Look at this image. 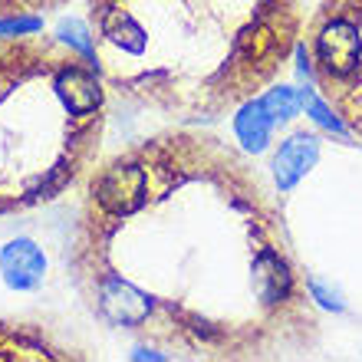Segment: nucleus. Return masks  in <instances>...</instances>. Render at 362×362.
<instances>
[{
  "label": "nucleus",
  "mask_w": 362,
  "mask_h": 362,
  "mask_svg": "<svg viewBox=\"0 0 362 362\" xmlns=\"http://www.w3.org/2000/svg\"><path fill=\"white\" fill-rule=\"evenodd\" d=\"M69 267L95 323L175 359H286L323 333L267 181L191 129L142 139L89 175Z\"/></svg>",
  "instance_id": "f257e3e1"
},
{
  "label": "nucleus",
  "mask_w": 362,
  "mask_h": 362,
  "mask_svg": "<svg viewBox=\"0 0 362 362\" xmlns=\"http://www.w3.org/2000/svg\"><path fill=\"white\" fill-rule=\"evenodd\" d=\"M86 10L105 86L185 125L260 95L303 37L300 0H86Z\"/></svg>",
  "instance_id": "f03ea898"
},
{
  "label": "nucleus",
  "mask_w": 362,
  "mask_h": 362,
  "mask_svg": "<svg viewBox=\"0 0 362 362\" xmlns=\"http://www.w3.org/2000/svg\"><path fill=\"white\" fill-rule=\"evenodd\" d=\"M95 59L53 37H0V218L63 198L105 139Z\"/></svg>",
  "instance_id": "7ed1b4c3"
},
{
  "label": "nucleus",
  "mask_w": 362,
  "mask_h": 362,
  "mask_svg": "<svg viewBox=\"0 0 362 362\" xmlns=\"http://www.w3.org/2000/svg\"><path fill=\"white\" fill-rule=\"evenodd\" d=\"M300 63L339 125L362 142V0H320L300 37Z\"/></svg>",
  "instance_id": "20e7f679"
},
{
  "label": "nucleus",
  "mask_w": 362,
  "mask_h": 362,
  "mask_svg": "<svg viewBox=\"0 0 362 362\" xmlns=\"http://www.w3.org/2000/svg\"><path fill=\"white\" fill-rule=\"evenodd\" d=\"M0 276L10 290L17 293H33L47 280V254L37 240L13 238L0 247Z\"/></svg>",
  "instance_id": "39448f33"
},
{
  "label": "nucleus",
  "mask_w": 362,
  "mask_h": 362,
  "mask_svg": "<svg viewBox=\"0 0 362 362\" xmlns=\"http://www.w3.org/2000/svg\"><path fill=\"white\" fill-rule=\"evenodd\" d=\"M320 155H323V142H320L313 132L290 135V139L280 145V152L274 155V162H270V172H274V181H276V188H280V194L293 191L306 175L313 172L316 162H320Z\"/></svg>",
  "instance_id": "423d86ee"
},
{
  "label": "nucleus",
  "mask_w": 362,
  "mask_h": 362,
  "mask_svg": "<svg viewBox=\"0 0 362 362\" xmlns=\"http://www.w3.org/2000/svg\"><path fill=\"white\" fill-rule=\"evenodd\" d=\"M274 119H270V112L264 109V99L260 95H254V99H247L244 105H238V115H234V135L240 139V145H244V152H264L270 142V132H274Z\"/></svg>",
  "instance_id": "0eeeda50"
},
{
  "label": "nucleus",
  "mask_w": 362,
  "mask_h": 362,
  "mask_svg": "<svg viewBox=\"0 0 362 362\" xmlns=\"http://www.w3.org/2000/svg\"><path fill=\"white\" fill-rule=\"evenodd\" d=\"M4 353H10V359H66L43 339H20L17 326H0V359H7Z\"/></svg>",
  "instance_id": "6e6552de"
},
{
  "label": "nucleus",
  "mask_w": 362,
  "mask_h": 362,
  "mask_svg": "<svg viewBox=\"0 0 362 362\" xmlns=\"http://www.w3.org/2000/svg\"><path fill=\"white\" fill-rule=\"evenodd\" d=\"M260 99H264V109L270 112L274 122H280V119H293V115L300 112V105H303V95L296 93L293 86L267 89V93H260Z\"/></svg>",
  "instance_id": "1a4fd4ad"
},
{
  "label": "nucleus",
  "mask_w": 362,
  "mask_h": 362,
  "mask_svg": "<svg viewBox=\"0 0 362 362\" xmlns=\"http://www.w3.org/2000/svg\"><path fill=\"white\" fill-rule=\"evenodd\" d=\"M69 0H0V20L7 17H40L47 10H57Z\"/></svg>",
  "instance_id": "9d476101"
},
{
  "label": "nucleus",
  "mask_w": 362,
  "mask_h": 362,
  "mask_svg": "<svg viewBox=\"0 0 362 362\" xmlns=\"http://www.w3.org/2000/svg\"><path fill=\"white\" fill-rule=\"evenodd\" d=\"M57 37L63 40V43H69L73 49H79V53L93 57V33H89V23H83V20H63L57 30Z\"/></svg>",
  "instance_id": "9b49d317"
},
{
  "label": "nucleus",
  "mask_w": 362,
  "mask_h": 362,
  "mask_svg": "<svg viewBox=\"0 0 362 362\" xmlns=\"http://www.w3.org/2000/svg\"><path fill=\"white\" fill-rule=\"evenodd\" d=\"M43 27L40 17H7L0 20V33H7V37H23V33H37Z\"/></svg>",
  "instance_id": "f8f14e48"
}]
</instances>
